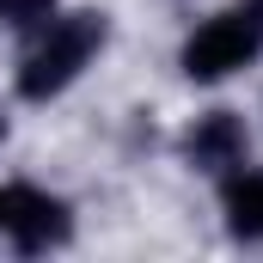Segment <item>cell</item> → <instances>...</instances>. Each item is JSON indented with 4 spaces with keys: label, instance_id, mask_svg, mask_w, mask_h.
I'll return each instance as SVG.
<instances>
[{
    "label": "cell",
    "instance_id": "6da1fadb",
    "mask_svg": "<svg viewBox=\"0 0 263 263\" xmlns=\"http://www.w3.org/2000/svg\"><path fill=\"white\" fill-rule=\"evenodd\" d=\"M31 37H37V43H31L25 62H18V92H25L31 104H43V98L67 92V86L80 80V67L104 49V12H62V18L37 25Z\"/></svg>",
    "mask_w": 263,
    "mask_h": 263
},
{
    "label": "cell",
    "instance_id": "7a4b0ae2",
    "mask_svg": "<svg viewBox=\"0 0 263 263\" xmlns=\"http://www.w3.org/2000/svg\"><path fill=\"white\" fill-rule=\"evenodd\" d=\"M257 49H263V12L257 6H233V12H214L208 25L190 31L184 73L190 80H227L245 62H257Z\"/></svg>",
    "mask_w": 263,
    "mask_h": 263
},
{
    "label": "cell",
    "instance_id": "3957f363",
    "mask_svg": "<svg viewBox=\"0 0 263 263\" xmlns=\"http://www.w3.org/2000/svg\"><path fill=\"white\" fill-rule=\"evenodd\" d=\"M73 214L62 196L37 190V184H0V239H12V251H49L67 245Z\"/></svg>",
    "mask_w": 263,
    "mask_h": 263
},
{
    "label": "cell",
    "instance_id": "277c9868",
    "mask_svg": "<svg viewBox=\"0 0 263 263\" xmlns=\"http://www.w3.org/2000/svg\"><path fill=\"white\" fill-rule=\"evenodd\" d=\"M245 153H251V135H245V117L239 110H208V117H196L184 129V159L196 172H214V178L220 172H239Z\"/></svg>",
    "mask_w": 263,
    "mask_h": 263
},
{
    "label": "cell",
    "instance_id": "5b68a950",
    "mask_svg": "<svg viewBox=\"0 0 263 263\" xmlns=\"http://www.w3.org/2000/svg\"><path fill=\"white\" fill-rule=\"evenodd\" d=\"M220 202H227V227L239 239H263V172H233Z\"/></svg>",
    "mask_w": 263,
    "mask_h": 263
},
{
    "label": "cell",
    "instance_id": "8992f818",
    "mask_svg": "<svg viewBox=\"0 0 263 263\" xmlns=\"http://www.w3.org/2000/svg\"><path fill=\"white\" fill-rule=\"evenodd\" d=\"M0 18L18 25V31H37V25L55 18V0H0Z\"/></svg>",
    "mask_w": 263,
    "mask_h": 263
},
{
    "label": "cell",
    "instance_id": "52a82bcc",
    "mask_svg": "<svg viewBox=\"0 0 263 263\" xmlns=\"http://www.w3.org/2000/svg\"><path fill=\"white\" fill-rule=\"evenodd\" d=\"M0 135H6V117H0Z\"/></svg>",
    "mask_w": 263,
    "mask_h": 263
},
{
    "label": "cell",
    "instance_id": "ba28073f",
    "mask_svg": "<svg viewBox=\"0 0 263 263\" xmlns=\"http://www.w3.org/2000/svg\"><path fill=\"white\" fill-rule=\"evenodd\" d=\"M257 12H263V0H257Z\"/></svg>",
    "mask_w": 263,
    "mask_h": 263
}]
</instances>
